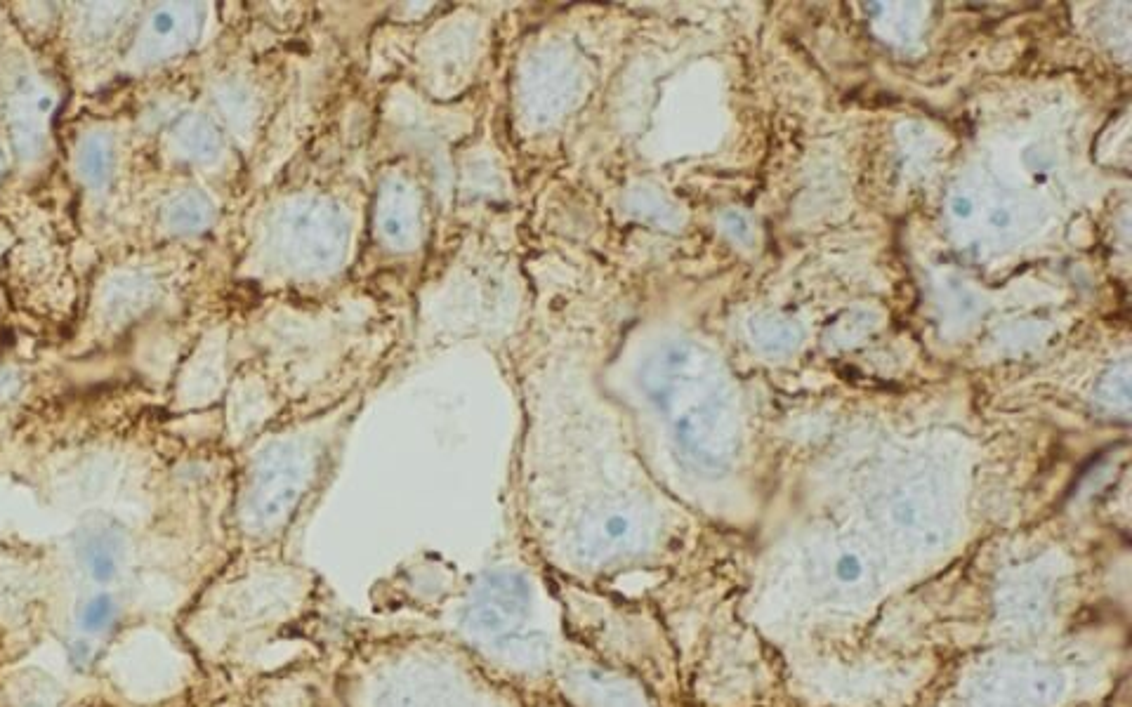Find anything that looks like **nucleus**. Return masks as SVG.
Returning <instances> with one entry per match:
<instances>
[{
    "mask_svg": "<svg viewBox=\"0 0 1132 707\" xmlns=\"http://www.w3.org/2000/svg\"><path fill=\"white\" fill-rule=\"evenodd\" d=\"M838 576H840L842 580H857V578L861 576V564H859V559H857V557H849V554H847V557H842V559L838 561Z\"/></svg>",
    "mask_w": 1132,
    "mask_h": 707,
    "instance_id": "nucleus-4",
    "label": "nucleus"
},
{
    "mask_svg": "<svg viewBox=\"0 0 1132 707\" xmlns=\"http://www.w3.org/2000/svg\"><path fill=\"white\" fill-rule=\"evenodd\" d=\"M531 590L517 573H491L479 580L463 611V627L467 634L482 639H503L517 634L529 611Z\"/></svg>",
    "mask_w": 1132,
    "mask_h": 707,
    "instance_id": "nucleus-1",
    "label": "nucleus"
},
{
    "mask_svg": "<svg viewBox=\"0 0 1132 707\" xmlns=\"http://www.w3.org/2000/svg\"><path fill=\"white\" fill-rule=\"evenodd\" d=\"M114 618H116V599L107 592L90 597L83 604L81 613H78L81 630L88 634L104 632L111 623H114Z\"/></svg>",
    "mask_w": 1132,
    "mask_h": 707,
    "instance_id": "nucleus-3",
    "label": "nucleus"
},
{
    "mask_svg": "<svg viewBox=\"0 0 1132 707\" xmlns=\"http://www.w3.org/2000/svg\"><path fill=\"white\" fill-rule=\"evenodd\" d=\"M85 568H88L90 578L97 583H111L116 578L118 566H121V552L116 550L114 543H107L104 538L92 540L85 547Z\"/></svg>",
    "mask_w": 1132,
    "mask_h": 707,
    "instance_id": "nucleus-2",
    "label": "nucleus"
}]
</instances>
